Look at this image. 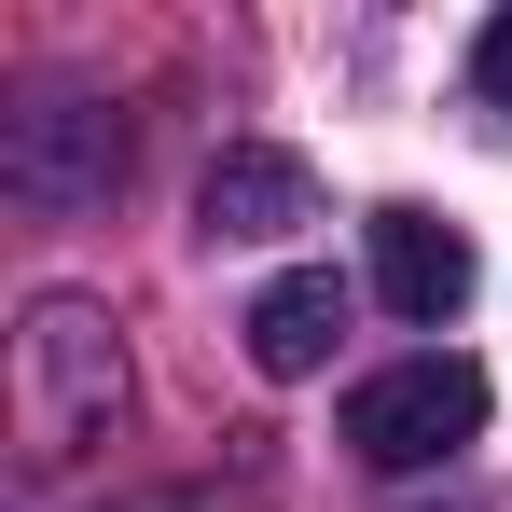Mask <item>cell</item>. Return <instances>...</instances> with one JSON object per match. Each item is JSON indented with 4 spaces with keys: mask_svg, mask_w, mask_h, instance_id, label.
Returning a JSON list of instances; mask_svg holds the SVG:
<instances>
[{
    "mask_svg": "<svg viewBox=\"0 0 512 512\" xmlns=\"http://www.w3.org/2000/svg\"><path fill=\"white\" fill-rule=\"evenodd\" d=\"M471 429H485V374L457 346H416V360H388V374L346 388V457L360 471H443Z\"/></svg>",
    "mask_w": 512,
    "mask_h": 512,
    "instance_id": "obj_1",
    "label": "cell"
},
{
    "mask_svg": "<svg viewBox=\"0 0 512 512\" xmlns=\"http://www.w3.org/2000/svg\"><path fill=\"white\" fill-rule=\"evenodd\" d=\"M28 374V429L42 443H84V429H111V402H125V346H111V319H97L84 291H56L42 319H28V346H14Z\"/></svg>",
    "mask_w": 512,
    "mask_h": 512,
    "instance_id": "obj_2",
    "label": "cell"
},
{
    "mask_svg": "<svg viewBox=\"0 0 512 512\" xmlns=\"http://www.w3.org/2000/svg\"><path fill=\"white\" fill-rule=\"evenodd\" d=\"M0 180H14L28 208H97V194L125 180V139H111V111H97V97H42V111H14Z\"/></svg>",
    "mask_w": 512,
    "mask_h": 512,
    "instance_id": "obj_3",
    "label": "cell"
},
{
    "mask_svg": "<svg viewBox=\"0 0 512 512\" xmlns=\"http://www.w3.org/2000/svg\"><path fill=\"white\" fill-rule=\"evenodd\" d=\"M194 222H208L222 250H250V236H305V222H319V167L277 153V139H236V153H208V180H194Z\"/></svg>",
    "mask_w": 512,
    "mask_h": 512,
    "instance_id": "obj_4",
    "label": "cell"
},
{
    "mask_svg": "<svg viewBox=\"0 0 512 512\" xmlns=\"http://www.w3.org/2000/svg\"><path fill=\"white\" fill-rule=\"evenodd\" d=\"M360 236H374V291H388V319H429V333H443V319L471 305V277H485L471 236H457L443 208H374Z\"/></svg>",
    "mask_w": 512,
    "mask_h": 512,
    "instance_id": "obj_5",
    "label": "cell"
},
{
    "mask_svg": "<svg viewBox=\"0 0 512 512\" xmlns=\"http://www.w3.org/2000/svg\"><path fill=\"white\" fill-rule=\"evenodd\" d=\"M236 333H250V360L291 388V374H319V360H333L346 291H333V277H277V291H250V319H236Z\"/></svg>",
    "mask_w": 512,
    "mask_h": 512,
    "instance_id": "obj_6",
    "label": "cell"
},
{
    "mask_svg": "<svg viewBox=\"0 0 512 512\" xmlns=\"http://www.w3.org/2000/svg\"><path fill=\"white\" fill-rule=\"evenodd\" d=\"M471 97H512V14L471 28Z\"/></svg>",
    "mask_w": 512,
    "mask_h": 512,
    "instance_id": "obj_7",
    "label": "cell"
}]
</instances>
